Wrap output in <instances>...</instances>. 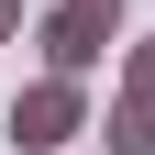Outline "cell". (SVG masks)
I'll return each mask as SVG.
<instances>
[{
    "mask_svg": "<svg viewBox=\"0 0 155 155\" xmlns=\"http://www.w3.org/2000/svg\"><path fill=\"white\" fill-rule=\"evenodd\" d=\"M78 133H100L89 122V78H33L11 100V155H67Z\"/></svg>",
    "mask_w": 155,
    "mask_h": 155,
    "instance_id": "6da1fadb",
    "label": "cell"
},
{
    "mask_svg": "<svg viewBox=\"0 0 155 155\" xmlns=\"http://www.w3.org/2000/svg\"><path fill=\"white\" fill-rule=\"evenodd\" d=\"M111 11H122V0H111Z\"/></svg>",
    "mask_w": 155,
    "mask_h": 155,
    "instance_id": "8992f818",
    "label": "cell"
},
{
    "mask_svg": "<svg viewBox=\"0 0 155 155\" xmlns=\"http://www.w3.org/2000/svg\"><path fill=\"white\" fill-rule=\"evenodd\" d=\"M122 100H144V111H155V33H144L133 55H122Z\"/></svg>",
    "mask_w": 155,
    "mask_h": 155,
    "instance_id": "277c9868",
    "label": "cell"
},
{
    "mask_svg": "<svg viewBox=\"0 0 155 155\" xmlns=\"http://www.w3.org/2000/svg\"><path fill=\"white\" fill-rule=\"evenodd\" d=\"M100 144H111V155H155V111H144V100H111Z\"/></svg>",
    "mask_w": 155,
    "mask_h": 155,
    "instance_id": "3957f363",
    "label": "cell"
},
{
    "mask_svg": "<svg viewBox=\"0 0 155 155\" xmlns=\"http://www.w3.org/2000/svg\"><path fill=\"white\" fill-rule=\"evenodd\" d=\"M11 33H22V0H0V45H11Z\"/></svg>",
    "mask_w": 155,
    "mask_h": 155,
    "instance_id": "5b68a950",
    "label": "cell"
},
{
    "mask_svg": "<svg viewBox=\"0 0 155 155\" xmlns=\"http://www.w3.org/2000/svg\"><path fill=\"white\" fill-rule=\"evenodd\" d=\"M111 22H122L111 0H55L45 22H33V45H45V78H89V67L111 55Z\"/></svg>",
    "mask_w": 155,
    "mask_h": 155,
    "instance_id": "7a4b0ae2",
    "label": "cell"
}]
</instances>
